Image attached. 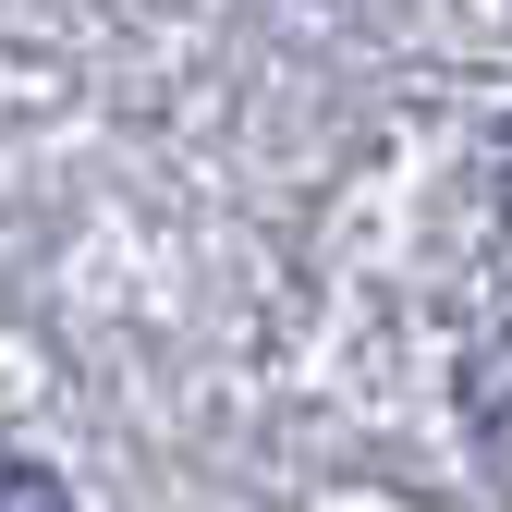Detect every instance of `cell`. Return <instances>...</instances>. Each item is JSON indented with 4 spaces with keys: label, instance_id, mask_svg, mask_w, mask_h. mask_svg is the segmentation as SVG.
I'll use <instances>...</instances> for the list:
<instances>
[{
    "label": "cell",
    "instance_id": "cell-1",
    "mask_svg": "<svg viewBox=\"0 0 512 512\" xmlns=\"http://www.w3.org/2000/svg\"><path fill=\"white\" fill-rule=\"evenodd\" d=\"M0 512H74V488L49 464H0Z\"/></svg>",
    "mask_w": 512,
    "mask_h": 512
}]
</instances>
